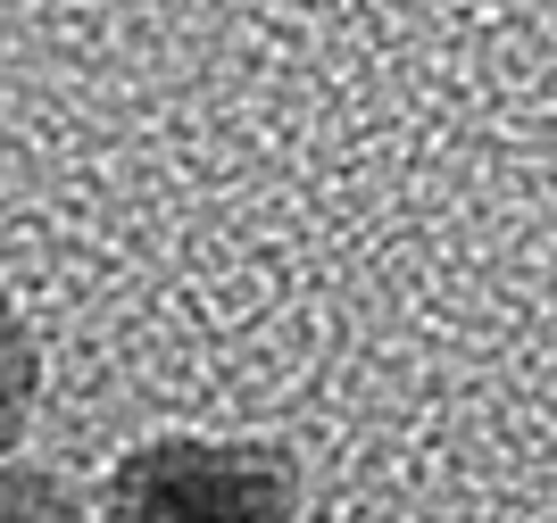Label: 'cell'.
Returning <instances> with one entry per match:
<instances>
[{
	"label": "cell",
	"mask_w": 557,
	"mask_h": 523,
	"mask_svg": "<svg viewBox=\"0 0 557 523\" xmlns=\"http://www.w3.org/2000/svg\"><path fill=\"white\" fill-rule=\"evenodd\" d=\"M100 523H300V465L275 440L159 433L109 465Z\"/></svg>",
	"instance_id": "obj_1"
},
{
	"label": "cell",
	"mask_w": 557,
	"mask_h": 523,
	"mask_svg": "<svg viewBox=\"0 0 557 523\" xmlns=\"http://www.w3.org/2000/svg\"><path fill=\"white\" fill-rule=\"evenodd\" d=\"M0 499H9V523H84L75 490H67L59 474H42V465H9Z\"/></svg>",
	"instance_id": "obj_2"
}]
</instances>
